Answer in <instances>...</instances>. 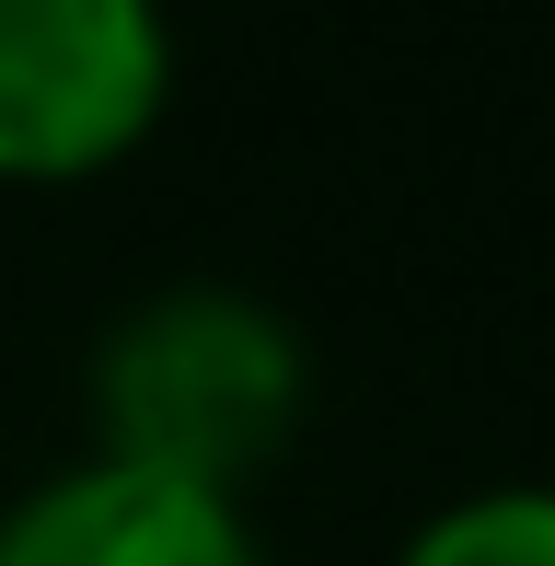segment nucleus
Instances as JSON below:
<instances>
[{
  "mask_svg": "<svg viewBox=\"0 0 555 566\" xmlns=\"http://www.w3.org/2000/svg\"><path fill=\"white\" fill-rule=\"evenodd\" d=\"M105 462L243 497L301 428V336L243 290H163L93 358Z\"/></svg>",
  "mask_w": 555,
  "mask_h": 566,
  "instance_id": "nucleus-1",
  "label": "nucleus"
},
{
  "mask_svg": "<svg viewBox=\"0 0 555 566\" xmlns=\"http://www.w3.org/2000/svg\"><path fill=\"white\" fill-rule=\"evenodd\" d=\"M163 0H0V186H82L163 116Z\"/></svg>",
  "mask_w": 555,
  "mask_h": 566,
  "instance_id": "nucleus-2",
  "label": "nucleus"
},
{
  "mask_svg": "<svg viewBox=\"0 0 555 566\" xmlns=\"http://www.w3.org/2000/svg\"><path fill=\"white\" fill-rule=\"evenodd\" d=\"M0 566H266V532L243 497L93 451L0 509Z\"/></svg>",
  "mask_w": 555,
  "mask_h": 566,
  "instance_id": "nucleus-3",
  "label": "nucleus"
},
{
  "mask_svg": "<svg viewBox=\"0 0 555 566\" xmlns=\"http://www.w3.org/2000/svg\"><path fill=\"white\" fill-rule=\"evenodd\" d=\"M394 566H555V485H474L428 509Z\"/></svg>",
  "mask_w": 555,
  "mask_h": 566,
  "instance_id": "nucleus-4",
  "label": "nucleus"
}]
</instances>
